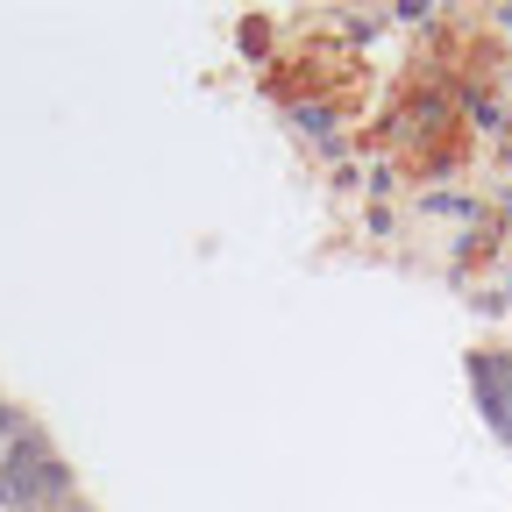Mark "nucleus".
<instances>
[{"instance_id":"1","label":"nucleus","mask_w":512,"mask_h":512,"mask_svg":"<svg viewBox=\"0 0 512 512\" xmlns=\"http://www.w3.org/2000/svg\"><path fill=\"white\" fill-rule=\"evenodd\" d=\"M72 491V470L57 463V448L22 420L8 434V456H0V512H64Z\"/></svg>"},{"instance_id":"2","label":"nucleus","mask_w":512,"mask_h":512,"mask_svg":"<svg viewBox=\"0 0 512 512\" xmlns=\"http://www.w3.org/2000/svg\"><path fill=\"white\" fill-rule=\"evenodd\" d=\"M285 114H292V128H299L306 143H320V150L342 143V114H335L328 100H285Z\"/></svg>"},{"instance_id":"3","label":"nucleus","mask_w":512,"mask_h":512,"mask_svg":"<svg viewBox=\"0 0 512 512\" xmlns=\"http://www.w3.org/2000/svg\"><path fill=\"white\" fill-rule=\"evenodd\" d=\"M420 207H427V214H448V221H477V200H470V192H441V185H427Z\"/></svg>"},{"instance_id":"4","label":"nucleus","mask_w":512,"mask_h":512,"mask_svg":"<svg viewBox=\"0 0 512 512\" xmlns=\"http://www.w3.org/2000/svg\"><path fill=\"white\" fill-rule=\"evenodd\" d=\"M64 512H86V505H79V498H72V505H64Z\"/></svg>"},{"instance_id":"5","label":"nucleus","mask_w":512,"mask_h":512,"mask_svg":"<svg viewBox=\"0 0 512 512\" xmlns=\"http://www.w3.org/2000/svg\"><path fill=\"white\" fill-rule=\"evenodd\" d=\"M505 164H512V150H505Z\"/></svg>"}]
</instances>
